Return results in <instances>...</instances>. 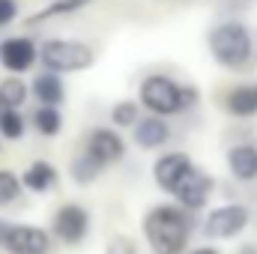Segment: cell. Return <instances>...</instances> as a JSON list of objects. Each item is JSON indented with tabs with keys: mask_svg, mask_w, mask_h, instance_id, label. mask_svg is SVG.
<instances>
[{
	"mask_svg": "<svg viewBox=\"0 0 257 254\" xmlns=\"http://www.w3.org/2000/svg\"><path fill=\"white\" fill-rule=\"evenodd\" d=\"M18 183H21V189L33 191V194H45V191L51 189L54 183H57V168L51 165V162H33L21 177H18Z\"/></svg>",
	"mask_w": 257,
	"mask_h": 254,
	"instance_id": "obj_15",
	"label": "cell"
},
{
	"mask_svg": "<svg viewBox=\"0 0 257 254\" xmlns=\"http://www.w3.org/2000/svg\"><path fill=\"white\" fill-rule=\"evenodd\" d=\"M27 99V84L21 78H6L0 81V114L6 111H18Z\"/></svg>",
	"mask_w": 257,
	"mask_h": 254,
	"instance_id": "obj_17",
	"label": "cell"
},
{
	"mask_svg": "<svg viewBox=\"0 0 257 254\" xmlns=\"http://www.w3.org/2000/svg\"><path fill=\"white\" fill-rule=\"evenodd\" d=\"M93 162H99L102 168L108 165H117L123 156H126V141L117 135V129H105L96 126L87 135V150H84Z\"/></svg>",
	"mask_w": 257,
	"mask_h": 254,
	"instance_id": "obj_9",
	"label": "cell"
},
{
	"mask_svg": "<svg viewBox=\"0 0 257 254\" xmlns=\"http://www.w3.org/2000/svg\"><path fill=\"white\" fill-rule=\"evenodd\" d=\"M212 189H215V180H212L206 171L192 168L171 194L177 197V206H183V209H189V212H197V209H203V206L209 203Z\"/></svg>",
	"mask_w": 257,
	"mask_h": 254,
	"instance_id": "obj_7",
	"label": "cell"
},
{
	"mask_svg": "<svg viewBox=\"0 0 257 254\" xmlns=\"http://www.w3.org/2000/svg\"><path fill=\"white\" fill-rule=\"evenodd\" d=\"M3 248L9 254H48L51 251V233L36 224H12Z\"/></svg>",
	"mask_w": 257,
	"mask_h": 254,
	"instance_id": "obj_8",
	"label": "cell"
},
{
	"mask_svg": "<svg viewBox=\"0 0 257 254\" xmlns=\"http://www.w3.org/2000/svg\"><path fill=\"white\" fill-rule=\"evenodd\" d=\"M105 254H138V245H135L128 236H114V239L108 242Z\"/></svg>",
	"mask_w": 257,
	"mask_h": 254,
	"instance_id": "obj_24",
	"label": "cell"
},
{
	"mask_svg": "<svg viewBox=\"0 0 257 254\" xmlns=\"http://www.w3.org/2000/svg\"><path fill=\"white\" fill-rule=\"evenodd\" d=\"M111 123L117 129L135 126V123H138V102H128V99L117 102V105L111 108Z\"/></svg>",
	"mask_w": 257,
	"mask_h": 254,
	"instance_id": "obj_21",
	"label": "cell"
},
{
	"mask_svg": "<svg viewBox=\"0 0 257 254\" xmlns=\"http://www.w3.org/2000/svg\"><path fill=\"white\" fill-rule=\"evenodd\" d=\"M144 236L153 254H186L197 227L194 212L177 203H156L144 215Z\"/></svg>",
	"mask_w": 257,
	"mask_h": 254,
	"instance_id": "obj_1",
	"label": "cell"
},
{
	"mask_svg": "<svg viewBox=\"0 0 257 254\" xmlns=\"http://www.w3.org/2000/svg\"><path fill=\"white\" fill-rule=\"evenodd\" d=\"M192 168H194V162L186 153H165V156H159L156 165H153V180H156V186L162 191L171 194Z\"/></svg>",
	"mask_w": 257,
	"mask_h": 254,
	"instance_id": "obj_10",
	"label": "cell"
},
{
	"mask_svg": "<svg viewBox=\"0 0 257 254\" xmlns=\"http://www.w3.org/2000/svg\"><path fill=\"white\" fill-rule=\"evenodd\" d=\"M138 102L153 117H171V114H183L197 105V90L168 78V75H147L141 81Z\"/></svg>",
	"mask_w": 257,
	"mask_h": 254,
	"instance_id": "obj_3",
	"label": "cell"
},
{
	"mask_svg": "<svg viewBox=\"0 0 257 254\" xmlns=\"http://www.w3.org/2000/svg\"><path fill=\"white\" fill-rule=\"evenodd\" d=\"M51 236L66 245H81L90 236V212L81 203H63L51 218Z\"/></svg>",
	"mask_w": 257,
	"mask_h": 254,
	"instance_id": "obj_6",
	"label": "cell"
},
{
	"mask_svg": "<svg viewBox=\"0 0 257 254\" xmlns=\"http://www.w3.org/2000/svg\"><path fill=\"white\" fill-rule=\"evenodd\" d=\"M9 227H12V224H9L6 218H0V248H3V239H6V233H9Z\"/></svg>",
	"mask_w": 257,
	"mask_h": 254,
	"instance_id": "obj_27",
	"label": "cell"
},
{
	"mask_svg": "<svg viewBox=\"0 0 257 254\" xmlns=\"http://www.w3.org/2000/svg\"><path fill=\"white\" fill-rule=\"evenodd\" d=\"M90 0H54L51 6H45L39 15H33V21H45V18H54V15H66V12H78L84 9Z\"/></svg>",
	"mask_w": 257,
	"mask_h": 254,
	"instance_id": "obj_22",
	"label": "cell"
},
{
	"mask_svg": "<svg viewBox=\"0 0 257 254\" xmlns=\"http://www.w3.org/2000/svg\"><path fill=\"white\" fill-rule=\"evenodd\" d=\"M227 114L230 117H254L257 114V96H254V87H233L227 93Z\"/></svg>",
	"mask_w": 257,
	"mask_h": 254,
	"instance_id": "obj_16",
	"label": "cell"
},
{
	"mask_svg": "<svg viewBox=\"0 0 257 254\" xmlns=\"http://www.w3.org/2000/svg\"><path fill=\"white\" fill-rule=\"evenodd\" d=\"M227 171L239 183L257 180V144H233L227 150Z\"/></svg>",
	"mask_w": 257,
	"mask_h": 254,
	"instance_id": "obj_13",
	"label": "cell"
},
{
	"mask_svg": "<svg viewBox=\"0 0 257 254\" xmlns=\"http://www.w3.org/2000/svg\"><path fill=\"white\" fill-rule=\"evenodd\" d=\"M254 96H257V87H254Z\"/></svg>",
	"mask_w": 257,
	"mask_h": 254,
	"instance_id": "obj_29",
	"label": "cell"
},
{
	"mask_svg": "<svg viewBox=\"0 0 257 254\" xmlns=\"http://www.w3.org/2000/svg\"><path fill=\"white\" fill-rule=\"evenodd\" d=\"M36 57L42 60L45 72L66 75V72H81L87 66H93V48L75 39H48L42 48H36Z\"/></svg>",
	"mask_w": 257,
	"mask_h": 254,
	"instance_id": "obj_4",
	"label": "cell"
},
{
	"mask_svg": "<svg viewBox=\"0 0 257 254\" xmlns=\"http://www.w3.org/2000/svg\"><path fill=\"white\" fill-rule=\"evenodd\" d=\"M209 54L212 60L221 66V69H230V72H242L248 69L254 60V39H251V30L242 24V21H218L209 36Z\"/></svg>",
	"mask_w": 257,
	"mask_h": 254,
	"instance_id": "obj_2",
	"label": "cell"
},
{
	"mask_svg": "<svg viewBox=\"0 0 257 254\" xmlns=\"http://www.w3.org/2000/svg\"><path fill=\"white\" fill-rule=\"evenodd\" d=\"M18 194H21V183H18V177H15L12 171H0V206L18 200Z\"/></svg>",
	"mask_w": 257,
	"mask_h": 254,
	"instance_id": "obj_23",
	"label": "cell"
},
{
	"mask_svg": "<svg viewBox=\"0 0 257 254\" xmlns=\"http://www.w3.org/2000/svg\"><path fill=\"white\" fill-rule=\"evenodd\" d=\"M33 129H36L39 135H45V138L60 135V129H63V114H60V108H45V105H39V108L33 111Z\"/></svg>",
	"mask_w": 257,
	"mask_h": 254,
	"instance_id": "obj_19",
	"label": "cell"
},
{
	"mask_svg": "<svg viewBox=\"0 0 257 254\" xmlns=\"http://www.w3.org/2000/svg\"><path fill=\"white\" fill-rule=\"evenodd\" d=\"M18 15V3L15 0H0V27L3 24H12Z\"/></svg>",
	"mask_w": 257,
	"mask_h": 254,
	"instance_id": "obj_25",
	"label": "cell"
},
{
	"mask_svg": "<svg viewBox=\"0 0 257 254\" xmlns=\"http://www.w3.org/2000/svg\"><path fill=\"white\" fill-rule=\"evenodd\" d=\"M236 254H257V242H245V245H239V251Z\"/></svg>",
	"mask_w": 257,
	"mask_h": 254,
	"instance_id": "obj_28",
	"label": "cell"
},
{
	"mask_svg": "<svg viewBox=\"0 0 257 254\" xmlns=\"http://www.w3.org/2000/svg\"><path fill=\"white\" fill-rule=\"evenodd\" d=\"M251 221V209L242 206V203H224V206H215L212 212H206L203 218V236L206 239H233L239 236Z\"/></svg>",
	"mask_w": 257,
	"mask_h": 254,
	"instance_id": "obj_5",
	"label": "cell"
},
{
	"mask_svg": "<svg viewBox=\"0 0 257 254\" xmlns=\"http://www.w3.org/2000/svg\"><path fill=\"white\" fill-rule=\"evenodd\" d=\"M102 171H105V168H102L99 162H93L87 153L75 156V159H72V165H69V177H72L78 186H90V183H96Z\"/></svg>",
	"mask_w": 257,
	"mask_h": 254,
	"instance_id": "obj_18",
	"label": "cell"
},
{
	"mask_svg": "<svg viewBox=\"0 0 257 254\" xmlns=\"http://www.w3.org/2000/svg\"><path fill=\"white\" fill-rule=\"evenodd\" d=\"M33 96L45 105V108H60L66 99V87H63V78L54 75V72H42L33 78Z\"/></svg>",
	"mask_w": 257,
	"mask_h": 254,
	"instance_id": "obj_14",
	"label": "cell"
},
{
	"mask_svg": "<svg viewBox=\"0 0 257 254\" xmlns=\"http://www.w3.org/2000/svg\"><path fill=\"white\" fill-rule=\"evenodd\" d=\"M0 63H3V69H9L15 75L27 72L30 66L36 63V45H33V39H27V36L6 39L0 45Z\"/></svg>",
	"mask_w": 257,
	"mask_h": 254,
	"instance_id": "obj_11",
	"label": "cell"
},
{
	"mask_svg": "<svg viewBox=\"0 0 257 254\" xmlns=\"http://www.w3.org/2000/svg\"><path fill=\"white\" fill-rule=\"evenodd\" d=\"M189 254H221L218 248H212V245H197V248H192Z\"/></svg>",
	"mask_w": 257,
	"mask_h": 254,
	"instance_id": "obj_26",
	"label": "cell"
},
{
	"mask_svg": "<svg viewBox=\"0 0 257 254\" xmlns=\"http://www.w3.org/2000/svg\"><path fill=\"white\" fill-rule=\"evenodd\" d=\"M24 117L18 114V111H6V114H0V138H6V141H21L24 138Z\"/></svg>",
	"mask_w": 257,
	"mask_h": 254,
	"instance_id": "obj_20",
	"label": "cell"
},
{
	"mask_svg": "<svg viewBox=\"0 0 257 254\" xmlns=\"http://www.w3.org/2000/svg\"><path fill=\"white\" fill-rule=\"evenodd\" d=\"M132 138L141 150H162L168 141H171V126L165 117H138V123L132 126Z\"/></svg>",
	"mask_w": 257,
	"mask_h": 254,
	"instance_id": "obj_12",
	"label": "cell"
}]
</instances>
